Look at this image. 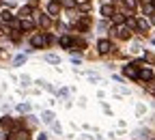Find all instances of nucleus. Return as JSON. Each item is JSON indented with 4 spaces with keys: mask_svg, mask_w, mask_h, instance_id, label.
<instances>
[{
    "mask_svg": "<svg viewBox=\"0 0 155 140\" xmlns=\"http://www.w3.org/2000/svg\"><path fill=\"white\" fill-rule=\"evenodd\" d=\"M97 50H99L101 54H106V52H110V50H112V45H110V41H108V39H101V41L97 43Z\"/></svg>",
    "mask_w": 155,
    "mask_h": 140,
    "instance_id": "f257e3e1",
    "label": "nucleus"
},
{
    "mask_svg": "<svg viewBox=\"0 0 155 140\" xmlns=\"http://www.w3.org/2000/svg\"><path fill=\"white\" fill-rule=\"evenodd\" d=\"M138 78L140 80H153V71L151 69H140L138 71Z\"/></svg>",
    "mask_w": 155,
    "mask_h": 140,
    "instance_id": "f03ea898",
    "label": "nucleus"
},
{
    "mask_svg": "<svg viewBox=\"0 0 155 140\" xmlns=\"http://www.w3.org/2000/svg\"><path fill=\"white\" fill-rule=\"evenodd\" d=\"M123 71H125V75H129V78H138V69H136L134 65H129V67H125Z\"/></svg>",
    "mask_w": 155,
    "mask_h": 140,
    "instance_id": "7ed1b4c3",
    "label": "nucleus"
},
{
    "mask_svg": "<svg viewBox=\"0 0 155 140\" xmlns=\"http://www.w3.org/2000/svg\"><path fill=\"white\" fill-rule=\"evenodd\" d=\"M0 19H2V22H11V19H13L11 11L9 9H2V11H0Z\"/></svg>",
    "mask_w": 155,
    "mask_h": 140,
    "instance_id": "20e7f679",
    "label": "nucleus"
},
{
    "mask_svg": "<svg viewBox=\"0 0 155 140\" xmlns=\"http://www.w3.org/2000/svg\"><path fill=\"white\" fill-rule=\"evenodd\" d=\"M30 13H32V7H22V9H19V17H22V19L28 17Z\"/></svg>",
    "mask_w": 155,
    "mask_h": 140,
    "instance_id": "39448f33",
    "label": "nucleus"
},
{
    "mask_svg": "<svg viewBox=\"0 0 155 140\" xmlns=\"http://www.w3.org/2000/svg\"><path fill=\"white\" fill-rule=\"evenodd\" d=\"M119 37H121V39H127V37H129V28H127V26H119Z\"/></svg>",
    "mask_w": 155,
    "mask_h": 140,
    "instance_id": "423d86ee",
    "label": "nucleus"
},
{
    "mask_svg": "<svg viewBox=\"0 0 155 140\" xmlns=\"http://www.w3.org/2000/svg\"><path fill=\"white\" fill-rule=\"evenodd\" d=\"M136 26H138V30H142V32H147V30H149V22H147V19H140V22L136 24Z\"/></svg>",
    "mask_w": 155,
    "mask_h": 140,
    "instance_id": "0eeeda50",
    "label": "nucleus"
},
{
    "mask_svg": "<svg viewBox=\"0 0 155 140\" xmlns=\"http://www.w3.org/2000/svg\"><path fill=\"white\" fill-rule=\"evenodd\" d=\"M48 11H50V15H58V2H50Z\"/></svg>",
    "mask_w": 155,
    "mask_h": 140,
    "instance_id": "6e6552de",
    "label": "nucleus"
},
{
    "mask_svg": "<svg viewBox=\"0 0 155 140\" xmlns=\"http://www.w3.org/2000/svg\"><path fill=\"white\" fill-rule=\"evenodd\" d=\"M0 123H2V127H5V129H11V127H13V121H11L9 116H5L2 121H0Z\"/></svg>",
    "mask_w": 155,
    "mask_h": 140,
    "instance_id": "1a4fd4ad",
    "label": "nucleus"
},
{
    "mask_svg": "<svg viewBox=\"0 0 155 140\" xmlns=\"http://www.w3.org/2000/svg\"><path fill=\"white\" fill-rule=\"evenodd\" d=\"M101 13H104L106 17H110V15H112L114 11H112V7H110V5H104V7H101Z\"/></svg>",
    "mask_w": 155,
    "mask_h": 140,
    "instance_id": "9d476101",
    "label": "nucleus"
},
{
    "mask_svg": "<svg viewBox=\"0 0 155 140\" xmlns=\"http://www.w3.org/2000/svg\"><path fill=\"white\" fill-rule=\"evenodd\" d=\"M39 24H41L43 28H48V26H50V17H45V15H41V17H39Z\"/></svg>",
    "mask_w": 155,
    "mask_h": 140,
    "instance_id": "9b49d317",
    "label": "nucleus"
},
{
    "mask_svg": "<svg viewBox=\"0 0 155 140\" xmlns=\"http://www.w3.org/2000/svg\"><path fill=\"white\" fill-rule=\"evenodd\" d=\"M112 15H114V24H123V22H125V17H123L121 13H112Z\"/></svg>",
    "mask_w": 155,
    "mask_h": 140,
    "instance_id": "f8f14e48",
    "label": "nucleus"
},
{
    "mask_svg": "<svg viewBox=\"0 0 155 140\" xmlns=\"http://www.w3.org/2000/svg\"><path fill=\"white\" fill-rule=\"evenodd\" d=\"M61 45H63V48H71V39H69V37H63V39H61Z\"/></svg>",
    "mask_w": 155,
    "mask_h": 140,
    "instance_id": "ddd939ff",
    "label": "nucleus"
},
{
    "mask_svg": "<svg viewBox=\"0 0 155 140\" xmlns=\"http://www.w3.org/2000/svg\"><path fill=\"white\" fill-rule=\"evenodd\" d=\"M43 121H45V123H52V121H54V114H52V112H43Z\"/></svg>",
    "mask_w": 155,
    "mask_h": 140,
    "instance_id": "4468645a",
    "label": "nucleus"
},
{
    "mask_svg": "<svg viewBox=\"0 0 155 140\" xmlns=\"http://www.w3.org/2000/svg\"><path fill=\"white\" fill-rule=\"evenodd\" d=\"M19 26H22V28H32V22H30V19H22Z\"/></svg>",
    "mask_w": 155,
    "mask_h": 140,
    "instance_id": "2eb2a0df",
    "label": "nucleus"
},
{
    "mask_svg": "<svg viewBox=\"0 0 155 140\" xmlns=\"http://www.w3.org/2000/svg\"><path fill=\"white\" fill-rule=\"evenodd\" d=\"M45 61H48V63H54V65H56V63H58V56H54V54H48V56H45Z\"/></svg>",
    "mask_w": 155,
    "mask_h": 140,
    "instance_id": "dca6fc26",
    "label": "nucleus"
},
{
    "mask_svg": "<svg viewBox=\"0 0 155 140\" xmlns=\"http://www.w3.org/2000/svg\"><path fill=\"white\" fill-rule=\"evenodd\" d=\"M15 65H22V63H26V56H15V61H13Z\"/></svg>",
    "mask_w": 155,
    "mask_h": 140,
    "instance_id": "f3484780",
    "label": "nucleus"
},
{
    "mask_svg": "<svg viewBox=\"0 0 155 140\" xmlns=\"http://www.w3.org/2000/svg\"><path fill=\"white\" fill-rule=\"evenodd\" d=\"M147 91H149V93H155V80H151V82L147 84Z\"/></svg>",
    "mask_w": 155,
    "mask_h": 140,
    "instance_id": "a211bd4d",
    "label": "nucleus"
},
{
    "mask_svg": "<svg viewBox=\"0 0 155 140\" xmlns=\"http://www.w3.org/2000/svg\"><path fill=\"white\" fill-rule=\"evenodd\" d=\"M17 110H19V112H28L30 106H28V104H22V106H17Z\"/></svg>",
    "mask_w": 155,
    "mask_h": 140,
    "instance_id": "6ab92c4d",
    "label": "nucleus"
},
{
    "mask_svg": "<svg viewBox=\"0 0 155 140\" xmlns=\"http://www.w3.org/2000/svg\"><path fill=\"white\" fill-rule=\"evenodd\" d=\"M63 5H65V7H67V9H71V7H73V5H75V0H63Z\"/></svg>",
    "mask_w": 155,
    "mask_h": 140,
    "instance_id": "aec40b11",
    "label": "nucleus"
},
{
    "mask_svg": "<svg viewBox=\"0 0 155 140\" xmlns=\"http://www.w3.org/2000/svg\"><path fill=\"white\" fill-rule=\"evenodd\" d=\"M125 5H127V9H136V0H125Z\"/></svg>",
    "mask_w": 155,
    "mask_h": 140,
    "instance_id": "412c9836",
    "label": "nucleus"
},
{
    "mask_svg": "<svg viewBox=\"0 0 155 140\" xmlns=\"http://www.w3.org/2000/svg\"><path fill=\"white\" fill-rule=\"evenodd\" d=\"M37 140H48V136H45V134H41V136H39Z\"/></svg>",
    "mask_w": 155,
    "mask_h": 140,
    "instance_id": "4be33fe9",
    "label": "nucleus"
},
{
    "mask_svg": "<svg viewBox=\"0 0 155 140\" xmlns=\"http://www.w3.org/2000/svg\"><path fill=\"white\" fill-rule=\"evenodd\" d=\"M9 140H15V138H13V136H11V138H9Z\"/></svg>",
    "mask_w": 155,
    "mask_h": 140,
    "instance_id": "5701e85b",
    "label": "nucleus"
},
{
    "mask_svg": "<svg viewBox=\"0 0 155 140\" xmlns=\"http://www.w3.org/2000/svg\"><path fill=\"white\" fill-rule=\"evenodd\" d=\"M153 7H155V0H153Z\"/></svg>",
    "mask_w": 155,
    "mask_h": 140,
    "instance_id": "b1692460",
    "label": "nucleus"
}]
</instances>
